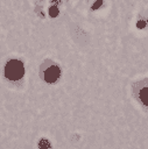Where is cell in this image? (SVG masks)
Here are the masks:
<instances>
[{
	"instance_id": "cell-1",
	"label": "cell",
	"mask_w": 148,
	"mask_h": 149,
	"mask_svg": "<svg viewBox=\"0 0 148 149\" xmlns=\"http://www.w3.org/2000/svg\"><path fill=\"white\" fill-rule=\"evenodd\" d=\"M25 73L23 64L18 59H12L5 67V76L11 80H18L22 78Z\"/></svg>"
},
{
	"instance_id": "cell-2",
	"label": "cell",
	"mask_w": 148,
	"mask_h": 149,
	"mask_svg": "<svg viewBox=\"0 0 148 149\" xmlns=\"http://www.w3.org/2000/svg\"><path fill=\"white\" fill-rule=\"evenodd\" d=\"M60 73L61 72H60L58 67L51 65L44 71V80L48 83H55L58 79V77H60Z\"/></svg>"
},
{
	"instance_id": "cell-3",
	"label": "cell",
	"mask_w": 148,
	"mask_h": 149,
	"mask_svg": "<svg viewBox=\"0 0 148 149\" xmlns=\"http://www.w3.org/2000/svg\"><path fill=\"white\" fill-rule=\"evenodd\" d=\"M140 99L145 105L148 106V87H145L140 91Z\"/></svg>"
},
{
	"instance_id": "cell-4",
	"label": "cell",
	"mask_w": 148,
	"mask_h": 149,
	"mask_svg": "<svg viewBox=\"0 0 148 149\" xmlns=\"http://www.w3.org/2000/svg\"><path fill=\"white\" fill-rule=\"evenodd\" d=\"M49 15H50L51 18L57 16V15H58V8H57V7H55V6L50 7V10H49Z\"/></svg>"
},
{
	"instance_id": "cell-5",
	"label": "cell",
	"mask_w": 148,
	"mask_h": 149,
	"mask_svg": "<svg viewBox=\"0 0 148 149\" xmlns=\"http://www.w3.org/2000/svg\"><path fill=\"white\" fill-rule=\"evenodd\" d=\"M103 4V0H97V1L95 3V5L92 6V10H98Z\"/></svg>"
},
{
	"instance_id": "cell-6",
	"label": "cell",
	"mask_w": 148,
	"mask_h": 149,
	"mask_svg": "<svg viewBox=\"0 0 148 149\" xmlns=\"http://www.w3.org/2000/svg\"><path fill=\"white\" fill-rule=\"evenodd\" d=\"M136 26H138V28H145L146 23H145V21H139V22L136 23Z\"/></svg>"
}]
</instances>
